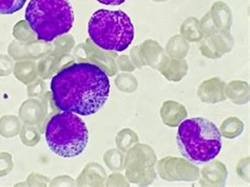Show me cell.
I'll use <instances>...</instances> for the list:
<instances>
[{"label": "cell", "instance_id": "6da1fadb", "mask_svg": "<svg viewBox=\"0 0 250 187\" xmlns=\"http://www.w3.org/2000/svg\"><path fill=\"white\" fill-rule=\"evenodd\" d=\"M51 92L59 110L88 117L100 111L108 101L110 79L93 64H73L53 76Z\"/></svg>", "mask_w": 250, "mask_h": 187}, {"label": "cell", "instance_id": "277c9868", "mask_svg": "<svg viewBox=\"0 0 250 187\" xmlns=\"http://www.w3.org/2000/svg\"><path fill=\"white\" fill-rule=\"evenodd\" d=\"M88 33L96 46L114 52L127 50L135 36L132 22L122 10L94 12L88 23Z\"/></svg>", "mask_w": 250, "mask_h": 187}, {"label": "cell", "instance_id": "8992f818", "mask_svg": "<svg viewBox=\"0 0 250 187\" xmlns=\"http://www.w3.org/2000/svg\"><path fill=\"white\" fill-rule=\"evenodd\" d=\"M27 0H0V14L11 15L21 10Z\"/></svg>", "mask_w": 250, "mask_h": 187}, {"label": "cell", "instance_id": "52a82bcc", "mask_svg": "<svg viewBox=\"0 0 250 187\" xmlns=\"http://www.w3.org/2000/svg\"><path fill=\"white\" fill-rule=\"evenodd\" d=\"M96 1L104 5H121L124 2H126L127 0H96Z\"/></svg>", "mask_w": 250, "mask_h": 187}, {"label": "cell", "instance_id": "3957f363", "mask_svg": "<svg viewBox=\"0 0 250 187\" xmlns=\"http://www.w3.org/2000/svg\"><path fill=\"white\" fill-rule=\"evenodd\" d=\"M176 141L182 155L194 164L212 161L222 149L218 127L203 117L184 121L177 130Z\"/></svg>", "mask_w": 250, "mask_h": 187}, {"label": "cell", "instance_id": "5b68a950", "mask_svg": "<svg viewBox=\"0 0 250 187\" xmlns=\"http://www.w3.org/2000/svg\"><path fill=\"white\" fill-rule=\"evenodd\" d=\"M45 140L52 152L62 158L80 156L88 144L87 125L73 112L52 117L45 128Z\"/></svg>", "mask_w": 250, "mask_h": 187}, {"label": "cell", "instance_id": "7a4b0ae2", "mask_svg": "<svg viewBox=\"0 0 250 187\" xmlns=\"http://www.w3.org/2000/svg\"><path fill=\"white\" fill-rule=\"evenodd\" d=\"M24 16L38 41L47 43L68 34L75 18L69 0H31Z\"/></svg>", "mask_w": 250, "mask_h": 187}]
</instances>
